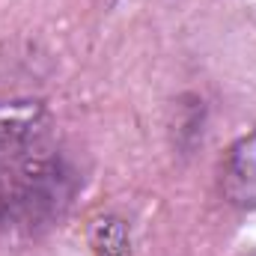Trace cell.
<instances>
[{
  "mask_svg": "<svg viewBox=\"0 0 256 256\" xmlns=\"http://www.w3.org/2000/svg\"><path fill=\"white\" fill-rule=\"evenodd\" d=\"M80 191V170L45 102L0 98V236H39L60 224Z\"/></svg>",
  "mask_w": 256,
  "mask_h": 256,
  "instance_id": "obj_1",
  "label": "cell"
},
{
  "mask_svg": "<svg viewBox=\"0 0 256 256\" xmlns=\"http://www.w3.org/2000/svg\"><path fill=\"white\" fill-rule=\"evenodd\" d=\"M220 194L238 208H256V131L226 149L220 161Z\"/></svg>",
  "mask_w": 256,
  "mask_h": 256,
  "instance_id": "obj_2",
  "label": "cell"
},
{
  "mask_svg": "<svg viewBox=\"0 0 256 256\" xmlns=\"http://www.w3.org/2000/svg\"><path fill=\"white\" fill-rule=\"evenodd\" d=\"M242 256H256V248H250V250H248V254H242Z\"/></svg>",
  "mask_w": 256,
  "mask_h": 256,
  "instance_id": "obj_3",
  "label": "cell"
}]
</instances>
